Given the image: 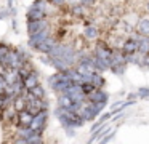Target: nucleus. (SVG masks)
<instances>
[{
    "label": "nucleus",
    "instance_id": "nucleus-1",
    "mask_svg": "<svg viewBox=\"0 0 149 144\" xmlns=\"http://www.w3.org/2000/svg\"><path fill=\"white\" fill-rule=\"evenodd\" d=\"M56 118L59 120V123L64 128H80L82 125L85 123V120L77 114V112L71 111V109H64V107H56L55 112H53Z\"/></svg>",
    "mask_w": 149,
    "mask_h": 144
},
{
    "label": "nucleus",
    "instance_id": "nucleus-2",
    "mask_svg": "<svg viewBox=\"0 0 149 144\" xmlns=\"http://www.w3.org/2000/svg\"><path fill=\"white\" fill-rule=\"evenodd\" d=\"M26 59H29L26 51L23 48H15V50H10L7 53V56L2 59V64L8 69H19Z\"/></svg>",
    "mask_w": 149,
    "mask_h": 144
},
{
    "label": "nucleus",
    "instance_id": "nucleus-3",
    "mask_svg": "<svg viewBox=\"0 0 149 144\" xmlns=\"http://www.w3.org/2000/svg\"><path fill=\"white\" fill-rule=\"evenodd\" d=\"M127 58L125 54L120 51V48H114L112 51V56H111V67L109 70H112V74H116V75H123V72H125L127 69Z\"/></svg>",
    "mask_w": 149,
    "mask_h": 144
},
{
    "label": "nucleus",
    "instance_id": "nucleus-4",
    "mask_svg": "<svg viewBox=\"0 0 149 144\" xmlns=\"http://www.w3.org/2000/svg\"><path fill=\"white\" fill-rule=\"evenodd\" d=\"M47 122H48V109H43L39 114H36L32 117V122H31L29 127L32 128L34 131H39V133H43L47 128Z\"/></svg>",
    "mask_w": 149,
    "mask_h": 144
},
{
    "label": "nucleus",
    "instance_id": "nucleus-5",
    "mask_svg": "<svg viewBox=\"0 0 149 144\" xmlns=\"http://www.w3.org/2000/svg\"><path fill=\"white\" fill-rule=\"evenodd\" d=\"M16 115H18V111L13 107V104L0 109V122L5 125L16 123Z\"/></svg>",
    "mask_w": 149,
    "mask_h": 144
},
{
    "label": "nucleus",
    "instance_id": "nucleus-6",
    "mask_svg": "<svg viewBox=\"0 0 149 144\" xmlns=\"http://www.w3.org/2000/svg\"><path fill=\"white\" fill-rule=\"evenodd\" d=\"M50 27V21L48 18H42V19H36V21H27L26 24V31L29 35L32 34H37V32L43 31V29Z\"/></svg>",
    "mask_w": 149,
    "mask_h": 144
},
{
    "label": "nucleus",
    "instance_id": "nucleus-7",
    "mask_svg": "<svg viewBox=\"0 0 149 144\" xmlns=\"http://www.w3.org/2000/svg\"><path fill=\"white\" fill-rule=\"evenodd\" d=\"M112 51H114V48L109 47L107 42H98L96 47H95V50H93V54L96 58H103V59H109L111 61Z\"/></svg>",
    "mask_w": 149,
    "mask_h": 144
},
{
    "label": "nucleus",
    "instance_id": "nucleus-8",
    "mask_svg": "<svg viewBox=\"0 0 149 144\" xmlns=\"http://www.w3.org/2000/svg\"><path fill=\"white\" fill-rule=\"evenodd\" d=\"M52 35V29L50 27H47V29H43V31H40V32H37V34H32V35H29V40H27V45H29L32 50H36L37 48V45L39 43H42L43 40H45L47 37H50Z\"/></svg>",
    "mask_w": 149,
    "mask_h": 144
},
{
    "label": "nucleus",
    "instance_id": "nucleus-9",
    "mask_svg": "<svg viewBox=\"0 0 149 144\" xmlns=\"http://www.w3.org/2000/svg\"><path fill=\"white\" fill-rule=\"evenodd\" d=\"M120 51H122L123 54H130V53L138 51V40H136V35L135 37L123 38L122 45H120Z\"/></svg>",
    "mask_w": 149,
    "mask_h": 144
},
{
    "label": "nucleus",
    "instance_id": "nucleus-10",
    "mask_svg": "<svg viewBox=\"0 0 149 144\" xmlns=\"http://www.w3.org/2000/svg\"><path fill=\"white\" fill-rule=\"evenodd\" d=\"M135 31L139 35H148L149 37V15L139 16L136 24H135Z\"/></svg>",
    "mask_w": 149,
    "mask_h": 144
},
{
    "label": "nucleus",
    "instance_id": "nucleus-11",
    "mask_svg": "<svg viewBox=\"0 0 149 144\" xmlns=\"http://www.w3.org/2000/svg\"><path fill=\"white\" fill-rule=\"evenodd\" d=\"M87 99L91 102H107L109 95H107L103 88H95L90 95H87Z\"/></svg>",
    "mask_w": 149,
    "mask_h": 144
},
{
    "label": "nucleus",
    "instance_id": "nucleus-12",
    "mask_svg": "<svg viewBox=\"0 0 149 144\" xmlns=\"http://www.w3.org/2000/svg\"><path fill=\"white\" fill-rule=\"evenodd\" d=\"M82 35H84V38L87 42H96L98 38H100V29L95 24H88V26H85Z\"/></svg>",
    "mask_w": 149,
    "mask_h": 144
},
{
    "label": "nucleus",
    "instance_id": "nucleus-13",
    "mask_svg": "<svg viewBox=\"0 0 149 144\" xmlns=\"http://www.w3.org/2000/svg\"><path fill=\"white\" fill-rule=\"evenodd\" d=\"M56 42H58V38H56L55 35H50V37H47L45 40L42 42V43L37 45L36 51H39V53H42V54H48V51L52 50L53 47H55Z\"/></svg>",
    "mask_w": 149,
    "mask_h": 144
},
{
    "label": "nucleus",
    "instance_id": "nucleus-14",
    "mask_svg": "<svg viewBox=\"0 0 149 144\" xmlns=\"http://www.w3.org/2000/svg\"><path fill=\"white\" fill-rule=\"evenodd\" d=\"M34 115L31 114L27 109H23V111H18L16 115V127H29L31 122H32Z\"/></svg>",
    "mask_w": 149,
    "mask_h": 144
},
{
    "label": "nucleus",
    "instance_id": "nucleus-15",
    "mask_svg": "<svg viewBox=\"0 0 149 144\" xmlns=\"http://www.w3.org/2000/svg\"><path fill=\"white\" fill-rule=\"evenodd\" d=\"M21 80H23V85H24V88H26V90H31L32 86H36L37 83H40L39 82V72H37V69H32L26 77H24V79H21Z\"/></svg>",
    "mask_w": 149,
    "mask_h": 144
},
{
    "label": "nucleus",
    "instance_id": "nucleus-16",
    "mask_svg": "<svg viewBox=\"0 0 149 144\" xmlns=\"http://www.w3.org/2000/svg\"><path fill=\"white\" fill-rule=\"evenodd\" d=\"M93 67L96 72H106L111 67V61L109 59H103V58H96L93 54Z\"/></svg>",
    "mask_w": 149,
    "mask_h": 144
},
{
    "label": "nucleus",
    "instance_id": "nucleus-17",
    "mask_svg": "<svg viewBox=\"0 0 149 144\" xmlns=\"http://www.w3.org/2000/svg\"><path fill=\"white\" fill-rule=\"evenodd\" d=\"M136 40H138V51L143 54H148L149 53V37L148 35L136 34Z\"/></svg>",
    "mask_w": 149,
    "mask_h": 144
},
{
    "label": "nucleus",
    "instance_id": "nucleus-18",
    "mask_svg": "<svg viewBox=\"0 0 149 144\" xmlns=\"http://www.w3.org/2000/svg\"><path fill=\"white\" fill-rule=\"evenodd\" d=\"M90 83L95 86V88H104V85H106V80H104L103 74L95 70V72L91 74V77H90Z\"/></svg>",
    "mask_w": 149,
    "mask_h": 144
},
{
    "label": "nucleus",
    "instance_id": "nucleus-19",
    "mask_svg": "<svg viewBox=\"0 0 149 144\" xmlns=\"http://www.w3.org/2000/svg\"><path fill=\"white\" fill-rule=\"evenodd\" d=\"M3 77H5V80H7L8 85H11V83H15V82H18V80H21L18 69H8V67H7V70H5Z\"/></svg>",
    "mask_w": 149,
    "mask_h": 144
},
{
    "label": "nucleus",
    "instance_id": "nucleus-20",
    "mask_svg": "<svg viewBox=\"0 0 149 144\" xmlns=\"http://www.w3.org/2000/svg\"><path fill=\"white\" fill-rule=\"evenodd\" d=\"M72 104H74V102L71 101V98H69L68 95H64V93H59V95H58V106H59V107L71 109Z\"/></svg>",
    "mask_w": 149,
    "mask_h": 144
},
{
    "label": "nucleus",
    "instance_id": "nucleus-21",
    "mask_svg": "<svg viewBox=\"0 0 149 144\" xmlns=\"http://www.w3.org/2000/svg\"><path fill=\"white\" fill-rule=\"evenodd\" d=\"M27 91L31 93V95L34 96V98H45L47 96V93H45V88H43L40 83H37L36 86H32L31 90H27Z\"/></svg>",
    "mask_w": 149,
    "mask_h": 144
},
{
    "label": "nucleus",
    "instance_id": "nucleus-22",
    "mask_svg": "<svg viewBox=\"0 0 149 144\" xmlns=\"http://www.w3.org/2000/svg\"><path fill=\"white\" fill-rule=\"evenodd\" d=\"M43 133H39V131H34L29 138L26 139V144H42L43 143V138H42Z\"/></svg>",
    "mask_w": 149,
    "mask_h": 144
},
{
    "label": "nucleus",
    "instance_id": "nucleus-23",
    "mask_svg": "<svg viewBox=\"0 0 149 144\" xmlns=\"http://www.w3.org/2000/svg\"><path fill=\"white\" fill-rule=\"evenodd\" d=\"M71 13L74 16H77V18H82L85 13V6L84 5H74V6H71Z\"/></svg>",
    "mask_w": 149,
    "mask_h": 144
},
{
    "label": "nucleus",
    "instance_id": "nucleus-24",
    "mask_svg": "<svg viewBox=\"0 0 149 144\" xmlns=\"http://www.w3.org/2000/svg\"><path fill=\"white\" fill-rule=\"evenodd\" d=\"M80 88H82V91H84L85 95H90V93L95 90V86L91 85L90 82H84V83H80Z\"/></svg>",
    "mask_w": 149,
    "mask_h": 144
},
{
    "label": "nucleus",
    "instance_id": "nucleus-25",
    "mask_svg": "<svg viewBox=\"0 0 149 144\" xmlns=\"http://www.w3.org/2000/svg\"><path fill=\"white\" fill-rule=\"evenodd\" d=\"M10 50H11V47H10L8 43H0V58L3 59V58L7 56V53H8Z\"/></svg>",
    "mask_w": 149,
    "mask_h": 144
},
{
    "label": "nucleus",
    "instance_id": "nucleus-26",
    "mask_svg": "<svg viewBox=\"0 0 149 144\" xmlns=\"http://www.w3.org/2000/svg\"><path fill=\"white\" fill-rule=\"evenodd\" d=\"M7 86H8V83H7V80H5L3 74H0V95H3V93H5Z\"/></svg>",
    "mask_w": 149,
    "mask_h": 144
},
{
    "label": "nucleus",
    "instance_id": "nucleus-27",
    "mask_svg": "<svg viewBox=\"0 0 149 144\" xmlns=\"http://www.w3.org/2000/svg\"><path fill=\"white\" fill-rule=\"evenodd\" d=\"M66 2H68V0H48V3L53 5L55 8H61V6H64Z\"/></svg>",
    "mask_w": 149,
    "mask_h": 144
},
{
    "label": "nucleus",
    "instance_id": "nucleus-28",
    "mask_svg": "<svg viewBox=\"0 0 149 144\" xmlns=\"http://www.w3.org/2000/svg\"><path fill=\"white\" fill-rule=\"evenodd\" d=\"M138 98L149 99V88H139L138 90Z\"/></svg>",
    "mask_w": 149,
    "mask_h": 144
},
{
    "label": "nucleus",
    "instance_id": "nucleus-29",
    "mask_svg": "<svg viewBox=\"0 0 149 144\" xmlns=\"http://www.w3.org/2000/svg\"><path fill=\"white\" fill-rule=\"evenodd\" d=\"M114 134H116V131H114V130H111L109 133L106 134V138H101V139H100V143H103V144H104V143H109V141L114 138Z\"/></svg>",
    "mask_w": 149,
    "mask_h": 144
},
{
    "label": "nucleus",
    "instance_id": "nucleus-30",
    "mask_svg": "<svg viewBox=\"0 0 149 144\" xmlns=\"http://www.w3.org/2000/svg\"><path fill=\"white\" fill-rule=\"evenodd\" d=\"M111 117H112V114H111V112H106V114H100V122L106 123V122L111 120Z\"/></svg>",
    "mask_w": 149,
    "mask_h": 144
},
{
    "label": "nucleus",
    "instance_id": "nucleus-31",
    "mask_svg": "<svg viewBox=\"0 0 149 144\" xmlns=\"http://www.w3.org/2000/svg\"><path fill=\"white\" fill-rule=\"evenodd\" d=\"M96 3V0H80V5H84L85 8H91Z\"/></svg>",
    "mask_w": 149,
    "mask_h": 144
},
{
    "label": "nucleus",
    "instance_id": "nucleus-32",
    "mask_svg": "<svg viewBox=\"0 0 149 144\" xmlns=\"http://www.w3.org/2000/svg\"><path fill=\"white\" fill-rule=\"evenodd\" d=\"M11 27H13L15 34H18V22H16V19H13V21H11Z\"/></svg>",
    "mask_w": 149,
    "mask_h": 144
},
{
    "label": "nucleus",
    "instance_id": "nucleus-33",
    "mask_svg": "<svg viewBox=\"0 0 149 144\" xmlns=\"http://www.w3.org/2000/svg\"><path fill=\"white\" fill-rule=\"evenodd\" d=\"M7 16H8V11H2L0 13V21H2L3 18H7Z\"/></svg>",
    "mask_w": 149,
    "mask_h": 144
},
{
    "label": "nucleus",
    "instance_id": "nucleus-34",
    "mask_svg": "<svg viewBox=\"0 0 149 144\" xmlns=\"http://www.w3.org/2000/svg\"><path fill=\"white\" fill-rule=\"evenodd\" d=\"M3 107V95H0V109Z\"/></svg>",
    "mask_w": 149,
    "mask_h": 144
},
{
    "label": "nucleus",
    "instance_id": "nucleus-35",
    "mask_svg": "<svg viewBox=\"0 0 149 144\" xmlns=\"http://www.w3.org/2000/svg\"><path fill=\"white\" fill-rule=\"evenodd\" d=\"M13 2H15V0H8V10H10L11 6H13Z\"/></svg>",
    "mask_w": 149,
    "mask_h": 144
},
{
    "label": "nucleus",
    "instance_id": "nucleus-36",
    "mask_svg": "<svg viewBox=\"0 0 149 144\" xmlns=\"http://www.w3.org/2000/svg\"><path fill=\"white\" fill-rule=\"evenodd\" d=\"M146 10H148V13H149V2L146 3Z\"/></svg>",
    "mask_w": 149,
    "mask_h": 144
},
{
    "label": "nucleus",
    "instance_id": "nucleus-37",
    "mask_svg": "<svg viewBox=\"0 0 149 144\" xmlns=\"http://www.w3.org/2000/svg\"><path fill=\"white\" fill-rule=\"evenodd\" d=\"M0 63H2V58H0Z\"/></svg>",
    "mask_w": 149,
    "mask_h": 144
}]
</instances>
